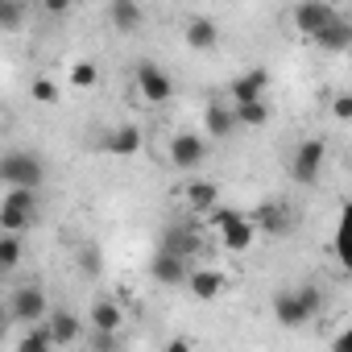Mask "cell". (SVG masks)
<instances>
[{"label":"cell","instance_id":"cell-1","mask_svg":"<svg viewBox=\"0 0 352 352\" xmlns=\"http://www.w3.org/2000/svg\"><path fill=\"white\" fill-rule=\"evenodd\" d=\"M319 307H323L319 286H298V290H278V294H274V319H278L282 327H302V323H311V319L319 315Z\"/></svg>","mask_w":352,"mask_h":352},{"label":"cell","instance_id":"cell-2","mask_svg":"<svg viewBox=\"0 0 352 352\" xmlns=\"http://www.w3.org/2000/svg\"><path fill=\"white\" fill-rule=\"evenodd\" d=\"M0 183H5L9 191H38L46 183V166L30 149H9L5 157H0Z\"/></svg>","mask_w":352,"mask_h":352},{"label":"cell","instance_id":"cell-3","mask_svg":"<svg viewBox=\"0 0 352 352\" xmlns=\"http://www.w3.org/2000/svg\"><path fill=\"white\" fill-rule=\"evenodd\" d=\"M208 220H212V228L220 232V241H224V249H232V253H245V249H253V236H257V228H253V220L245 216V212H236V208H212L208 212Z\"/></svg>","mask_w":352,"mask_h":352},{"label":"cell","instance_id":"cell-4","mask_svg":"<svg viewBox=\"0 0 352 352\" xmlns=\"http://www.w3.org/2000/svg\"><path fill=\"white\" fill-rule=\"evenodd\" d=\"M323 162H327V141H323V137L298 141V149H294V157H290V179H294L298 187H315L319 174H323Z\"/></svg>","mask_w":352,"mask_h":352},{"label":"cell","instance_id":"cell-5","mask_svg":"<svg viewBox=\"0 0 352 352\" xmlns=\"http://www.w3.org/2000/svg\"><path fill=\"white\" fill-rule=\"evenodd\" d=\"M5 302H9V319L21 323V327H38V323L46 319V311H50L42 286H17Z\"/></svg>","mask_w":352,"mask_h":352},{"label":"cell","instance_id":"cell-6","mask_svg":"<svg viewBox=\"0 0 352 352\" xmlns=\"http://www.w3.org/2000/svg\"><path fill=\"white\" fill-rule=\"evenodd\" d=\"M294 25H298V34H307V38H315V34H323L336 17H340V9L336 5H327V0H302V5H294Z\"/></svg>","mask_w":352,"mask_h":352},{"label":"cell","instance_id":"cell-7","mask_svg":"<svg viewBox=\"0 0 352 352\" xmlns=\"http://www.w3.org/2000/svg\"><path fill=\"white\" fill-rule=\"evenodd\" d=\"M137 91L149 100V104H170L174 100V83H170V75L157 67V63H137Z\"/></svg>","mask_w":352,"mask_h":352},{"label":"cell","instance_id":"cell-8","mask_svg":"<svg viewBox=\"0 0 352 352\" xmlns=\"http://www.w3.org/2000/svg\"><path fill=\"white\" fill-rule=\"evenodd\" d=\"M204 157H208V141L199 133H174L170 137V166L195 170V166H204Z\"/></svg>","mask_w":352,"mask_h":352},{"label":"cell","instance_id":"cell-9","mask_svg":"<svg viewBox=\"0 0 352 352\" xmlns=\"http://www.w3.org/2000/svg\"><path fill=\"white\" fill-rule=\"evenodd\" d=\"M265 87H270V71L253 67V71H245V75H236L228 83V104L232 108L236 104H257V100H265Z\"/></svg>","mask_w":352,"mask_h":352},{"label":"cell","instance_id":"cell-10","mask_svg":"<svg viewBox=\"0 0 352 352\" xmlns=\"http://www.w3.org/2000/svg\"><path fill=\"white\" fill-rule=\"evenodd\" d=\"M157 253H170V257H179V261H195L199 253V232L191 224H170L162 232V249Z\"/></svg>","mask_w":352,"mask_h":352},{"label":"cell","instance_id":"cell-11","mask_svg":"<svg viewBox=\"0 0 352 352\" xmlns=\"http://www.w3.org/2000/svg\"><path fill=\"white\" fill-rule=\"evenodd\" d=\"M253 228H257V232H265V236H290L294 216H290V208H286V204H261V208H257V216H253Z\"/></svg>","mask_w":352,"mask_h":352},{"label":"cell","instance_id":"cell-12","mask_svg":"<svg viewBox=\"0 0 352 352\" xmlns=\"http://www.w3.org/2000/svg\"><path fill=\"white\" fill-rule=\"evenodd\" d=\"M183 286L191 290V298H199V302H216V298L228 290V278H224L220 270H191Z\"/></svg>","mask_w":352,"mask_h":352},{"label":"cell","instance_id":"cell-13","mask_svg":"<svg viewBox=\"0 0 352 352\" xmlns=\"http://www.w3.org/2000/svg\"><path fill=\"white\" fill-rule=\"evenodd\" d=\"M42 327H46V336H50L54 348H67V344H75V340L83 336V319H79L75 311H63V307H58Z\"/></svg>","mask_w":352,"mask_h":352},{"label":"cell","instance_id":"cell-14","mask_svg":"<svg viewBox=\"0 0 352 352\" xmlns=\"http://www.w3.org/2000/svg\"><path fill=\"white\" fill-rule=\"evenodd\" d=\"M149 274H153V282H162V286H183L187 274H191V261H179V257H170V253H157V257L149 261Z\"/></svg>","mask_w":352,"mask_h":352},{"label":"cell","instance_id":"cell-15","mask_svg":"<svg viewBox=\"0 0 352 352\" xmlns=\"http://www.w3.org/2000/svg\"><path fill=\"white\" fill-rule=\"evenodd\" d=\"M183 38H187L191 50H216V46H220V25H216L212 17H191V21L183 25Z\"/></svg>","mask_w":352,"mask_h":352},{"label":"cell","instance_id":"cell-16","mask_svg":"<svg viewBox=\"0 0 352 352\" xmlns=\"http://www.w3.org/2000/svg\"><path fill=\"white\" fill-rule=\"evenodd\" d=\"M87 323H91V331H112V336H120V327H124V311H120V302L100 298V302H91Z\"/></svg>","mask_w":352,"mask_h":352},{"label":"cell","instance_id":"cell-17","mask_svg":"<svg viewBox=\"0 0 352 352\" xmlns=\"http://www.w3.org/2000/svg\"><path fill=\"white\" fill-rule=\"evenodd\" d=\"M108 17H112V25H116L120 34H137V30L145 25V9L137 5V0H112V5H108Z\"/></svg>","mask_w":352,"mask_h":352},{"label":"cell","instance_id":"cell-18","mask_svg":"<svg viewBox=\"0 0 352 352\" xmlns=\"http://www.w3.org/2000/svg\"><path fill=\"white\" fill-rule=\"evenodd\" d=\"M108 153H116V157H133V153H141V145H145V137H141V129L137 124H120V129H112L108 133Z\"/></svg>","mask_w":352,"mask_h":352},{"label":"cell","instance_id":"cell-19","mask_svg":"<svg viewBox=\"0 0 352 352\" xmlns=\"http://www.w3.org/2000/svg\"><path fill=\"white\" fill-rule=\"evenodd\" d=\"M204 129H208L212 137H232V133H236L232 108H228V104H220V100H212V104L204 108Z\"/></svg>","mask_w":352,"mask_h":352},{"label":"cell","instance_id":"cell-20","mask_svg":"<svg viewBox=\"0 0 352 352\" xmlns=\"http://www.w3.org/2000/svg\"><path fill=\"white\" fill-rule=\"evenodd\" d=\"M311 42H319L323 50H336V54H340V50H348V46H352V25H348L344 17H336V21H331L323 34H315Z\"/></svg>","mask_w":352,"mask_h":352},{"label":"cell","instance_id":"cell-21","mask_svg":"<svg viewBox=\"0 0 352 352\" xmlns=\"http://www.w3.org/2000/svg\"><path fill=\"white\" fill-rule=\"evenodd\" d=\"M216 204H220V187H216V183H208V179L187 183V208H195V212H212Z\"/></svg>","mask_w":352,"mask_h":352},{"label":"cell","instance_id":"cell-22","mask_svg":"<svg viewBox=\"0 0 352 352\" xmlns=\"http://www.w3.org/2000/svg\"><path fill=\"white\" fill-rule=\"evenodd\" d=\"M232 108V104H228ZM232 120H236V129H261L265 120H270V108H265V100H257V104H236L232 108Z\"/></svg>","mask_w":352,"mask_h":352},{"label":"cell","instance_id":"cell-23","mask_svg":"<svg viewBox=\"0 0 352 352\" xmlns=\"http://www.w3.org/2000/svg\"><path fill=\"white\" fill-rule=\"evenodd\" d=\"M21 257H25V241L21 236H0V278L13 274L21 265Z\"/></svg>","mask_w":352,"mask_h":352},{"label":"cell","instance_id":"cell-24","mask_svg":"<svg viewBox=\"0 0 352 352\" xmlns=\"http://www.w3.org/2000/svg\"><path fill=\"white\" fill-rule=\"evenodd\" d=\"M34 228V212H13V208H0V232L5 236H25Z\"/></svg>","mask_w":352,"mask_h":352},{"label":"cell","instance_id":"cell-25","mask_svg":"<svg viewBox=\"0 0 352 352\" xmlns=\"http://www.w3.org/2000/svg\"><path fill=\"white\" fill-rule=\"evenodd\" d=\"M17 352H54V344H50V336H46V327L38 323V327H30V331H21V340H17Z\"/></svg>","mask_w":352,"mask_h":352},{"label":"cell","instance_id":"cell-26","mask_svg":"<svg viewBox=\"0 0 352 352\" xmlns=\"http://www.w3.org/2000/svg\"><path fill=\"white\" fill-rule=\"evenodd\" d=\"M0 208H13V212H38V191H5Z\"/></svg>","mask_w":352,"mask_h":352},{"label":"cell","instance_id":"cell-27","mask_svg":"<svg viewBox=\"0 0 352 352\" xmlns=\"http://www.w3.org/2000/svg\"><path fill=\"white\" fill-rule=\"evenodd\" d=\"M30 96H34L38 104H58V100H63V91H58V83H54V79H46V75H42V79H34V87H30Z\"/></svg>","mask_w":352,"mask_h":352},{"label":"cell","instance_id":"cell-28","mask_svg":"<svg viewBox=\"0 0 352 352\" xmlns=\"http://www.w3.org/2000/svg\"><path fill=\"white\" fill-rule=\"evenodd\" d=\"M87 352H120V336H112V331H87Z\"/></svg>","mask_w":352,"mask_h":352},{"label":"cell","instance_id":"cell-29","mask_svg":"<svg viewBox=\"0 0 352 352\" xmlns=\"http://www.w3.org/2000/svg\"><path fill=\"white\" fill-rule=\"evenodd\" d=\"M96 79H100V67L96 63H75L71 67V83L75 87H96Z\"/></svg>","mask_w":352,"mask_h":352},{"label":"cell","instance_id":"cell-30","mask_svg":"<svg viewBox=\"0 0 352 352\" xmlns=\"http://www.w3.org/2000/svg\"><path fill=\"white\" fill-rule=\"evenodd\" d=\"M100 270H104L100 249H96V245H91V249H83V253H79V274H83V278H100Z\"/></svg>","mask_w":352,"mask_h":352},{"label":"cell","instance_id":"cell-31","mask_svg":"<svg viewBox=\"0 0 352 352\" xmlns=\"http://www.w3.org/2000/svg\"><path fill=\"white\" fill-rule=\"evenodd\" d=\"M21 17H25V5H17V0H0V30L21 25Z\"/></svg>","mask_w":352,"mask_h":352},{"label":"cell","instance_id":"cell-32","mask_svg":"<svg viewBox=\"0 0 352 352\" xmlns=\"http://www.w3.org/2000/svg\"><path fill=\"white\" fill-rule=\"evenodd\" d=\"M331 112H336V120H348V116H352V96H336Z\"/></svg>","mask_w":352,"mask_h":352},{"label":"cell","instance_id":"cell-33","mask_svg":"<svg viewBox=\"0 0 352 352\" xmlns=\"http://www.w3.org/2000/svg\"><path fill=\"white\" fill-rule=\"evenodd\" d=\"M166 352H195V348H191V340H187V336H174V340L166 344Z\"/></svg>","mask_w":352,"mask_h":352},{"label":"cell","instance_id":"cell-34","mask_svg":"<svg viewBox=\"0 0 352 352\" xmlns=\"http://www.w3.org/2000/svg\"><path fill=\"white\" fill-rule=\"evenodd\" d=\"M331 352H352V331H340L336 344H331Z\"/></svg>","mask_w":352,"mask_h":352},{"label":"cell","instance_id":"cell-35","mask_svg":"<svg viewBox=\"0 0 352 352\" xmlns=\"http://www.w3.org/2000/svg\"><path fill=\"white\" fill-rule=\"evenodd\" d=\"M9 327H13V319H9V302H5V298H0V336H5Z\"/></svg>","mask_w":352,"mask_h":352},{"label":"cell","instance_id":"cell-36","mask_svg":"<svg viewBox=\"0 0 352 352\" xmlns=\"http://www.w3.org/2000/svg\"><path fill=\"white\" fill-rule=\"evenodd\" d=\"M46 13H67V0H46Z\"/></svg>","mask_w":352,"mask_h":352}]
</instances>
